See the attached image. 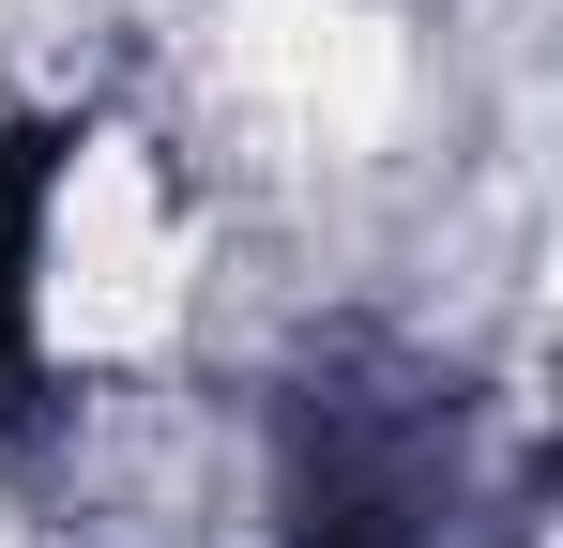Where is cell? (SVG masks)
<instances>
[{
  "label": "cell",
  "instance_id": "2",
  "mask_svg": "<svg viewBox=\"0 0 563 548\" xmlns=\"http://www.w3.org/2000/svg\"><path fill=\"white\" fill-rule=\"evenodd\" d=\"M62 122L0 107V457L46 442V213H62Z\"/></svg>",
  "mask_w": 563,
  "mask_h": 548
},
{
  "label": "cell",
  "instance_id": "1",
  "mask_svg": "<svg viewBox=\"0 0 563 548\" xmlns=\"http://www.w3.org/2000/svg\"><path fill=\"white\" fill-rule=\"evenodd\" d=\"M533 457L487 442L472 365L335 320L275 381V548H518Z\"/></svg>",
  "mask_w": 563,
  "mask_h": 548
}]
</instances>
